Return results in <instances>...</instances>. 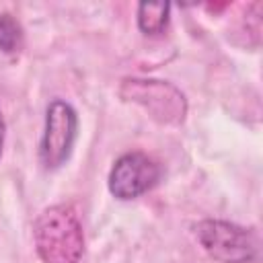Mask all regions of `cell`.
I'll list each match as a JSON object with an SVG mask.
<instances>
[{
    "label": "cell",
    "mask_w": 263,
    "mask_h": 263,
    "mask_svg": "<svg viewBox=\"0 0 263 263\" xmlns=\"http://www.w3.org/2000/svg\"><path fill=\"white\" fill-rule=\"evenodd\" d=\"M21 43H23V29L18 21L8 12H0V51L12 53L21 47Z\"/></svg>",
    "instance_id": "obj_7"
},
{
    "label": "cell",
    "mask_w": 263,
    "mask_h": 263,
    "mask_svg": "<svg viewBox=\"0 0 263 263\" xmlns=\"http://www.w3.org/2000/svg\"><path fill=\"white\" fill-rule=\"evenodd\" d=\"M193 230L201 249L218 263H253L259 257V238L251 228L226 220H201Z\"/></svg>",
    "instance_id": "obj_2"
},
{
    "label": "cell",
    "mask_w": 263,
    "mask_h": 263,
    "mask_svg": "<svg viewBox=\"0 0 263 263\" xmlns=\"http://www.w3.org/2000/svg\"><path fill=\"white\" fill-rule=\"evenodd\" d=\"M171 4L168 2H140L138 4V29L144 35H160L168 27Z\"/></svg>",
    "instance_id": "obj_6"
},
{
    "label": "cell",
    "mask_w": 263,
    "mask_h": 263,
    "mask_svg": "<svg viewBox=\"0 0 263 263\" xmlns=\"http://www.w3.org/2000/svg\"><path fill=\"white\" fill-rule=\"evenodd\" d=\"M4 134H6V123L2 117V109H0V154H2V146H4Z\"/></svg>",
    "instance_id": "obj_8"
},
{
    "label": "cell",
    "mask_w": 263,
    "mask_h": 263,
    "mask_svg": "<svg viewBox=\"0 0 263 263\" xmlns=\"http://www.w3.org/2000/svg\"><path fill=\"white\" fill-rule=\"evenodd\" d=\"M78 136V113L64 101L53 99L45 109V123L39 142V160L47 171H55L72 154Z\"/></svg>",
    "instance_id": "obj_3"
},
{
    "label": "cell",
    "mask_w": 263,
    "mask_h": 263,
    "mask_svg": "<svg viewBox=\"0 0 263 263\" xmlns=\"http://www.w3.org/2000/svg\"><path fill=\"white\" fill-rule=\"evenodd\" d=\"M160 177H162V166L152 156L134 150L121 154L113 162L107 177V187L113 197L121 201H129L154 189Z\"/></svg>",
    "instance_id": "obj_4"
},
{
    "label": "cell",
    "mask_w": 263,
    "mask_h": 263,
    "mask_svg": "<svg viewBox=\"0 0 263 263\" xmlns=\"http://www.w3.org/2000/svg\"><path fill=\"white\" fill-rule=\"evenodd\" d=\"M35 251L43 263H78L84 255L82 222L72 205L45 208L33 224Z\"/></svg>",
    "instance_id": "obj_1"
},
{
    "label": "cell",
    "mask_w": 263,
    "mask_h": 263,
    "mask_svg": "<svg viewBox=\"0 0 263 263\" xmlns=\"http://www.w3.org/2000/svg\"><path fill=\"white\" fill-rule=\"evenodd\" d=\"M121 95L129 97V101L142 105L150 111L160 123H181L187 113V103L183 92L162 80H136L127 78L121 84Z\"/></svg>",
    "instance_id": "obj_5"
}]
</instances>
